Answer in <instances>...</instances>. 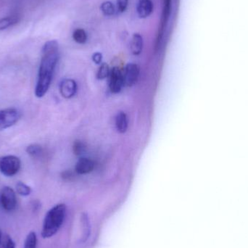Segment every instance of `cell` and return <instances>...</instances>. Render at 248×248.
<instances>
[{
  "instance_id": "1",
  "label": "cell",
  "mask_w": 248,
  "mask_h": 248,
  "mask_svg": "<svg viewBox=\"0 0 248 248\" xmlns=\"http://www.w3.org/2000/svg\"><path fill=\"white\" fill-rule=\"evenodd\" d=\"M59 60V46L57 41H48L42 48V58L38 73L35 95L44 97L49 90L55 67Z\"/></svg>"
},
{
  "instance_id": "2",
  "label": "cell",
  "mask_w": 248,
  "mask_h": 248,
  "mask_svg": "<svg viewBox=\"0 0 248 248\" xmlns=\"http://www.w3.org/2000/svg\"><path fill=\"white\" fill-rule=\"evenodd\" d=\"M65 213L66 207L64 204H58L46 213L42 226L43 238H50L58 233L63 224Z\"/></svg>"
},
{
  "instance_id": "3",
  "label": "cell",
  "mask_w": 248,
  "mask_h": 248,
  "mask_svg": "<svg viewBox=\"0 0 248 248\" xmlns=\"http://www.w3.org/2000/svg\"><path fill=\"white\" fill-rule=\"evenodd\" d=\"M20 166L21 162L17 156L6 155L0 158V172L4 176H15L18 173Z\"/></svg>"
},
{
  "instance_id": "4",
  "label": "cell",
  "mask_w": 248,
  "mask_h": 248,
  "mask_svg": "<svg viewBox=\"0 0 248 248\" xmlns=\"http://www.w3.org/2000/svg\"><path fill=\"white\" fill-rule=\"evenodd\" d=\"M21 118L20 110L16 108L0 110V129H6L13 126Z\"/></svg>"
},
{
  "instance_id": "5",
  "label": "cell",
  "mask_w": 248,
  "mask_h": 248,
  "mask_svg": "<svg viewBox=\"0 0 248 248\" xmlns=\"http://www.w3.org/2000/svg\"><path fill=\"white\" fill-rule=\"evenodd\" d=\"M0 204L4 211H14L17 205L16 194L10 186H4L0 192Z\"/></svg>"
},
{
  "instance_id": "6",
  "label": "cell",
  "mask_w": 248,
  "mask_h": 248,
  "mask_svg": "<svg viewBox=\"0 0 248 248\" xmlns=\"http://www.w3.org/2000/svg\"><path fill=\"white\" fill-rule=\"evenodd\" d=\"M123 75L124 85L127 86V87H132L138 81L139 76H140V68L137 64H127Z\"/></svg>"
},
{
  "instance_id": "7",
  "label": "cell",
  "mask_w": 248,
  "mask_h": 248,
  "mask_svg": "<svg viewBox=\"0 0 248 248\" xmlns=\"http://www.w3.org/2000/svg\"><path fill=\"white\" fill-rule=\"evenodd\" d=\"M110 90L113 93H119L124 85V75L121 70L115 67L110 71Z\"/></svg>"
},
{
  "instance_id": "8",
  "label": "cell",
  "mask_w": 248,
  "mask_h": 248,
  "mask_svg": "<svg viewBox=\"0 0 248 248\" xmlns=\"http://www.w3.org/2000/svg\"><path fill=\"white\" fill-rule=\"evenodd\" d=\"M77 91V83L71 78H65L60 84V93L64 98L70 99Z\"/></svg>"
},
{
  "instance_id": "9",
  "label": "cell",
  "mask_w": 248,
  "mask_h": 248,
  "mask_svg": "<svg viewBox=\"0 0 248 248\" xmlns=\"http://www.w3.org/2000/svg\"><path fill=\"white\" fill-rule=\"evenodd\" d=\"M94 169V163L91 159L81 158L76 165V171L79 174H87L93 171Z\"/></svg>"
},
{
  "instance_id": "10",
  "label": "cell",
  "mask_w": 248,
  "mask_h": 248,
  "mask_svg": "<svg viewBox=\"0 0 248 248\" xmlns=\"http://www.w3.org/2000/svg\"><path fill=\"white\" fill-rule=\"evenodd\" d=\"M153 4L151 0H140L137 4V13L142 18L148 17L153 12Z\"/></svg>"
},
{
  "instance_id": "11",
  "label": "cell",
  "mask_w": 248,
  "mask_h": 248,
  "mask_svg": "<svg viewBox=\"0 0 248 248\" xmlns=\"http://www.w3.org/2000/svg\"><path fill=\"white\" fill-rule=\"evenodd\" d=\"M143 49V39L141 35L135 33L133 36L131 43V52L134 55H139L141 53Z\"/></svg>"
},
{
  "instance_id": "12",
  "label": "cell",
  "mask_w": 248,
  "mask_h": 248,
  "mask_svg": "<svg viewBox=\"0 0 248 248\" xmlns=\"http://www.w3.org/2000/svg\"><path fill=\"white\" fill-rule=\"evenodd\" d=\"M116 125L118 131L120 133H125L128 128V119L124 112L118 113L116 118Z\"/></svg>"
},
{
  "instance_id": "13",
  "label": "cell",
  "mask_w": 248,
  "mask_h": 248,
  "mask_svg": "<svg viewBox=\"0 0 248 248\" xmlns=\"http://www.w3.org/2000/svg\"><path fill=\"white\" fill-rule=\"evenodd\" d=\"M18 21V17L16 16H8L0 19V31L5 30L16 24Z\"/></svg>"
},
{
  "instance_id": "14",
  "label": "cell",
  "mask_w": 248,
  "mask_h": 248,
  "mask_svg": "<svg viewBox=\"0 0 248 248\" xmlns=\"http://www.w3.org/2000/svg\"><path fill=\"white\" fill-rule=\"evenodd\" d=\"M81 227H82L81 239H82L83 242H85L90 234V222H89L88 217H87L86 214H83L82 215V218H81Z\"/></svg>"
},
{
  "instance_id": "15",
  "label": "cell",
  "mask_w": 248,
  "mask_h": 248,
  "mask_svg": "<svg viewBox=\"0 0 248 248\" xmlns=\"http://www.w3.org/2000/svg\"><path fill=\"white\" fill-rule=\"evenodd\" d=\"M26 153L31 157L37 158V157H40L43 153V148L39 144H31L26 148Z\"/></svg>"
},
{
  "instance_id": "16",
  "label": "cell",
  "mask_w": 248,
  "mask_h": 248,
  "mask_svg": "<svg viewBox=\"0 0 248 248\" xmlns=\"http://www.w3.org/2000/svg\"><path fill=\"white\" fill-rule=\"evenodd\" d=\"M16 191L21 196L27 197L31 195L32 189L29 185H26L23 182H19L16 185Z\"/></svg>"
},
{
  "instance_id": "17",
  "label": "cell",
  "mask_w": 248,
  "mask_h": 248,
  "mask_svg": "<svg viewBox=\"0 0 248 248\" xmlns=\"http://www.w3.org/2000/svg\"><path fill=\"white\" fill-rule=\"evenodd\" d=\"M36 246H37L36 234L34 232H31L26 237L23 248H36Z\"/></svg>"
},
{
  "instance_id": "18",
  "label": "cell",
  "mask_w": 248,
  "mask_h": 248,
  "mask_svg": "<svg viewBox=\"0 0 248 248\" xmlns=\"http://www.w3.org/2000/svg\"><path fill=\"white\" fill-rule=\"evenodd\" d=\"M73 38H74V40H75V42H77V43H85L87 40V33H86L85 31L83 30V29H77V30L74 31V33H73Z\"/></svg>"
},
{
  "instance_id": "19",
  "label": "cell",
  "mask_w": 248,
  "mask_h": 248,
  "mask_svg": "<svg viewBox=\"0 0 248 248\" xmlns=\"http://www.w3.org/2000/svg\"><path fill=\"white\" fill-rule=\"evenodd\" d=\"M110 71L107 63H103L97 71V77L98 79L103 80L110 76Z\"/></svg>"
},
{
  "instance_id": "20",
  "label": "cell",
  "mask_w": 248,
  "mask_h": 248,
  "mask_svg": "<svg viewBox=\"0 0 248 248\" xmlns=\"http://www.w3.org/2000/svg\"><path fill=\"white\" fill-rule=\"evenodd\" d=\"M101 10L106 16H112L115 13L114 5L110 1H105V2H103L101 5Z\"/></svg>"
},
{
  "instance_id": "21",
  "label": "cell",
  "mask_w": 248,
  "mask_h": 248,
  "mask_svg": "<svg viewBox=\"0 0 248 248\" xmlns=\"http://www.w3.org/2000/svg\"><path fill=\"white\" fill-rule=\"evenodd\" d=\"M85 149L86 147L84 143L81 142L79 140L76 141L74 143V145H73V151H74V154L77 155L83 154L85 151Z\"/></svg>"
},
{
  "instance_id": "22",
  "label": "cell",
  "mask_w": 248,
  "mask_h": 248,
  "mask_svg": "<svg viewBox=\"0 0 248 248\" xmlns=\"http://www.w3.org/2000/svg\"><path fill=\"white\" fill-rule=\"evenodd\" d=\"M164 11H163V19L164 23H166L169 18L170 10V0H164Z\"/></svg>"
},
{
  "instance_id": "23",
  "label": "cell",
  "mask_w": 248,
  "mask_h": 248,
  "mask_svg": "<svg viewBox=\"0 0 248 248\" xmlns=\"http://www.w3.org/2000/svg\"><path fill=\"white\" fill-rule=\"evenodd\" d=\"M3 248H16V243L10 236L6 235L4 237Z\"/></svg>"
},
{
  "instance_id": "24",
  "label": "cell",
  "mask_w": 248,
  "mask_h": 248,
  "mask_svg": "<svg viewBox=\"0 0 248 248\" xmlns=\"http://www.w3.org/2000/svg\"><path fill=\"white\" fill-rule=\"evenodd\" d=\"M127 5H128V0H118V7L119 11L122 13L125 11Z\"/></svg>"
},
{
  "instance_id": "25",
  "label": "cell",
  "mask_w": 248,
  "mask_h": 248,
  "mask_svg": "<svg viewBox=\"0 0 248 248\" xmlns=\"http://www.w3.org/2000/svg\"><path fill=\"white\" fill-rule=\"evenodd\" d=\"M102 60H103V55L100 52H96L93 55V61H94V63H101Z\"/></svg>"
},
{
  "instance_id": "26",
  "label": "cell",
  "mask_w": 248,
  "mask_h": 248,
  "mask_svg": "<svg viewBox=\"0 0 248 248\" xmlns=\"http://www.w3.org/2000/svg\"><path fill=\"white\" fill-rule=\"evenodd\" d=\"M1 230H0V243H1Z\"/></svg>"
}]
</instances>
